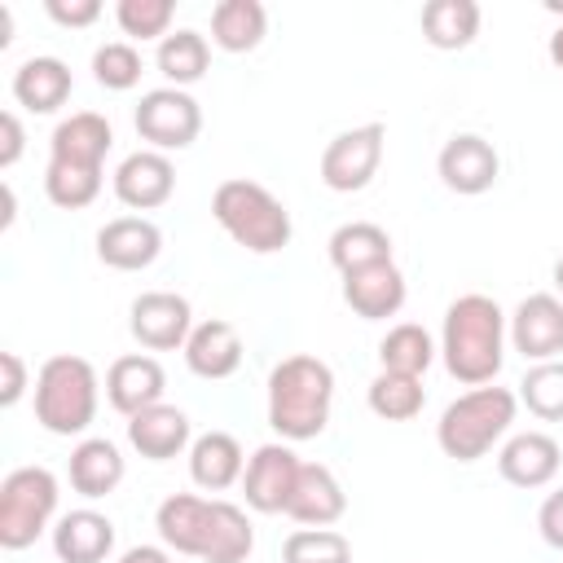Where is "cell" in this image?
Returning <instances> with one entry per match:
<instances>
[{
    "label": "cell",
    "mask_w": 563,
    "mask_h": 563,
    "mask_svg": "<svg viewBox=\"0 0 563 563\" xmlns=\"http://www.w3.org/2000/svg\"><path fill=\"white\" fill-rule=\"evenodd\" d=\"M559 466H563V449L545 431H519L497 453V471L515 488H545L559 475Z\"/></svg>",
    "instance_id": "d6986e66"
},
{
    "label": "cell",
    "mask_w": 563,
    "mask_h": 563,
    "mask_svg": "<svg viewBox=\"0 0 563 563\" xmlns=\"http://www.w3.org/2000/svg\"><path fill=\"white\" fill-rule=\"evenodd\" d=\"M515 409H519V396L510 387H497V383L471 387L444 405V413L435 422V444L453 462H479L510 431Z\"/></svg>",
    "instance_id": "8992f818"
},
{
    "label": "cell",
    "mask_w": 563,
    "mask_h": 563,
    "mask_svg": "<svg viewBox=\"0 0 563 563\" xmlns=\"http://www.w3.org/2000/svg\"><path fill=\"white\" fill-rule=\"evenodd\" d=\"M70 66L62 57H26L13 70V101L31 114H53L70 101Z\"/></svg>",
    "instance_id": "d4e9b609"
},
{
    "label": "cell",
    "mask_w": 563,
    "mask_h": 563,
    "mask_svg": "<svg viewBox=\"0 0 563 563\" xmlns=\"http://www.w3.org/2000/svg\"><path fill=\"white\" fill-rule=\"evenodd\" d=\"M282 563H352V541L334 528H295L282 541Z\"/></svg>",
    "instance_id": "836d02e7"
},
{
    "label": "cell",
    "mask_w": 563,
    "mask_h": 563,
    "mask_svg": "<svg viewBox=\"0 0 563 563\" xmlns=\"http://www.w3.org/2000/svg\"><path fill=\"white\" fill-rule=\"evenodd\" d=\"M92 79L110 92H128L141 84V53L128 40H110L92 53Z\"/></svg>",
    "instance_id": "d590c367"
},
{
    "label": "cell",
    "mask_w": 563,
    "mask_h": 563,
    "mask_svg": "<svg viewBox=\"0 0 563 563\" xmlns=\"http://www.w3.org/2000/svg\"><path fill=\"white\" fill-rule=\"evenodd\" d=\"M211 216L251 255H277V251L290 246V233H295L286 202L277 194H268L260 180H246V176H233V180L216 185Z\"/></svg>",
    "instance_id": "5b68a950"
},
{
    "label": "cell",
    "mask_w": 563,
    "mask_h": 563,
    "mask_svg": "<svg viewBox=\"0 0 563 563\" xmlns=\"http://www.w3.org/2000/svg\"><path fill=\"white\" fill-rule=\"evenodd\" d=\"M435 172L444 180V189L462 194V198H475V194H488L501 176V158L493 150V141H484L479 132H457L444 141L440 158H435Z\"/></svg>",
    "instance_id": "5bb4252c"
},
{
    "label": "cell",
    "mask_w": 563,
    "mask_h": 563,
    "mask_svg": "<svg viewBox=\"0 0 563 563\" xmlns=\"http://www.w3.org/2000/svg\"><path fill=\"white\" fill-rule=\"evenodd\" d=\"M97 400H101V383L97 369L84 356L57 352L40 365L35 374V422L48 435H84L97 418Z\"/></svg>",
    "instance_id": "52a82bcc"
},
{
    "label": "cell",
    "mask_w": 563,
    "mask_h": 563,
    "mask_svg": "<svg viewBox=\"0 0 563 563\" xmlns=\"http://www.w3.org/2000/svg\"><path fill=\"white\" fill-rule=\"evenodd\" d=\"M242 471H246V457L229 431H207L189 444V479L202 493H224V488L242 484Z\"/></svg>",
    "instance_id": "484cf974"
},
{
    "label": "cell",
    "mask_w": 563,
    "mask_h": 563,
    "mask_svg": "<svg viewBox=\"0 0 563 563\" xmlns=\"http://www.w3.org/2000/svg\"><path fill=\"white\" fill-rule=\"evenodd\" d=\"M22 150H26V132H22V119H18L13 110H4V114H0V167L9 172V167L22 158Z\"/></svg>",
    "instance_id": "ab89813d"
},
{
    "label": "cell",
    "mask_w": 563,
    "mask_h": 563,
    "mask_svg": "<svg viewBox=\"0 0 563 563\" xmlns=\"http://www.w3.org/2000/svg\"><path fill=\"white\" fill-rule=\"evenodd\" d=\"M158 541L172 554H189L202 563H246L255 550V528L242 506L198 493H172L154 510Z\"/></svg>",
    "instance_id": "6da1fadb"
},
{
    "label": "cell",
    "mask_w": 563,
    "mask_h": 563,
    "mask_svg": "<svg viewBox=\"0 0 563 563\" xmlns=\"http://www.w3.org/2000/svg\"><path fill=\"white\" fill-rule=\"evenodd\" d=\"M57 475L48 466H18L0 479V550L35 545L57 515Z\"/></svg>",
    "instance_id": "ba28073f"
},
{
    "label": "cell",
    "mask_w": 563,
    "mask_h": 563,
    "mask_svg": "<svg viewBox=\"0 0 563 563\" xmlns=\"http://www.w3.org/2000/svg\"><path fill=\"white\" fill-rule=\"evenodd\" d=\"M343 510H347V493L334 479V471L321 466V462H303L286 515L295 523H303V528H330V523L343 519Z\"/></svg>",
    "instance_id": "7402d4cb"
},
{
    "label": "cell",
    "mask_w": 563,
    "mask_h": 563,
    "mask_svg": "<svg viewBox=\"0 0 563 563\" xmlns=\"http://www.w3.org/2000/svg\"><path fill=\"white\" fill-rule=\"evenodd\" d=\"M172 18H176V4L172 0H119L114 4V22H119V31L128 35V44L132 40H167L172 35Z\"/></svg>",
    "instance_id": "e575fe53"
},
{
    "label": "cell",
    "mask_w": 563,
    "mask_h": 563,
    "mask_svg": "<svg viewBox=\"0 0 563 563\" xmlns=\"http://www.w3.org/2000/svg\"><path fill=\"white\" fill-rule=\"evenodd\" d=\"M519 405H528L532 418L541 422H563V356L559 361H537L519 378Z\"/></svg>",
    "instance_id": "d6a6232c"
},
{
    "label": "cell",
    "mask_w": 563,
    "mask_h": 563,
    "mask_svg": "<svg viewBox=\"0 0 563 563\" xmlns=\"http://www.w3.org/2000/svg\"><path fill=\"white\" fill-rule=\"evenodd\" d=\"M163 391H167V374L145 352H128L106 369V400L123 418H132V413H141L150 405H163Z\"/></svg>",
    "instance_id": "e0dca14e"
},
{
    "label": "cell",
    "mask_w": 563,
    "mask_h": 563,
    "mask_svg": "<svg viewBox=\"0 0 563 563\" xmlns=\"http://www.w3.org/2000/svg\"><path fill=\"white\" fill-rule=\"evenodd\" d=\"M550 277H554V295H559V299H563V255H559V260H554V273H550Z\"/></svg>",
    "instance_id": "ee69618b"
},
{
    "label": "cell",
    "mask_w": 563,
    "mask_h": 563,
    "mask_svg": "<svg viewBox=\"0 0 563 563\" xmlns=\"http://www.w3.org/2000/svg\"><path fill=\"white\" fill-rule=\"evenodd\" d=\"M9 31H13V13H9V9L0 4V48H9V40H13Z\"/></svg>",
    "instance_id": "7bdbcfd3"
},
{
    "label": "cell",
    "mask_w": 563,
    "mask_h": 563,
    "mask_svg": "<svg viewBox=\"0 0 563 563\" xmlns=\"http://www.w3.org/2000/svg\"><path fill=\"white\" fill-rule=\"evenodd\" d=\"M114 145V128L97 110H75L62 119L48 136V167H44V194L62 211H84L101 194V167Z\"/></svg>",
    "instance_id": "7a4b0ae2"
},
{
    "label": "cell",
    "mask_w": 563,
    "mask_h": 563,
    "mask_svg": "<svg viewBox=\"0 0 563 563\" xmlns=\"http://www.w3.org/2000/svg\"><path fill=\"white\" fill-rule=\"evenodd\" d=\"M180 352H185L189 374H198L207 383H220V378H233L238 365H242V334H238L233 321L211 317V321H198L189 330V343Z\"/></svg>",
    "instance_id": "ffe728a7"
},
{
    "label": "cell",
    "mask_w": 563,
    "mask_h": 563,
    "mask_svg": "<svg viewBox=\"0 0 563 563\" xmlns=\"http://www.w3.org/2000/svg\"><path fill=\"white\" fill-rule=\"evenodd\" d=\"M194 325H198L194 321V308L176 290H145L128 308V330L150 352H176V347H185Z\"/></svg>",
    "instance_id": "8fae6325"
},
{
    "label": "cell",
    "mask_w": 563,
    "mask_h": 563,
    "mask_svg": "<svg viewBox=\"0 0 563 563\" xmlns=\"http://www.w3.org/2000/svg\"><path fill=\"white\" fill-rule=\"evenodd\" d=\"M479 4L475 0H427L422 4V40L440 53H457L479 35Z\"/></svg>",
    "instance_id": "83f0119b"
},
{
    "label": "cell",
    "mask_w": 563,
    "mask_h": 563,
    "mask_svg": "<svg viewBox=\"0 0 563 563\" xmlns=\"http://www.w3.org/2000/svg\"><path fill=\"white\" fill-rule=\"evenodd\" d=\"M163 255V229L150 216H114L97 229V260L114 273H141Z\"/></svg>",
    "instance_id": "9a60e30c"
},
{
    "label": "cell",
    "mask_w": 563,
    "mask_h": 563,
    "mask_svg": "<svg viewBox=\"0 0 563 563\" xmlns=\"http://www.w3.org/2000/svg\"><path fill=\"white\" fill-rule=\"evenodd\" d=\"M550 62L563 70V22L554 26V35H550Z\"/></svg>",
    "instance_id": "b9f144b4"
},
{
    "label": "cell",
    "mask_w": 563,
    "mask_h": 563,
    "mask_svg": "<svg viewBox=\"0 0 563 563\" xmlns=\"http://www.w3.org/2000/svg\"><path fill=\"white\" fill-rule=\"evenodd\" d=\"M325 251H330V264H334L339 277H343V273H356V268H369V264L391 260V238H387V229L374 224V220H347V224H339V229L330 233Z\"/></svg>",
    "instance_id": "f1b7e54d"
},
{
    "label": "cell",
    "mask_w": 563,
    "mask_h": 563,
    "mask_svg": "<svg viewBox=\"0 0 563 563\" xmlns=\"http://www.w3.org/2000/svg\"><path fill=\"white\" fill-rule=\"evenodd\" d=\"M537 528H541V541H545L550 550H563V488H554V493L541 501Z\"/></svg>",
    "instance_id": "f35d334b"
},
{
    "label": "cell",
    "mask_w": 563,
    "mask_h": 563,
    "mask_svg": "<svg viewBox=\"0 0 563 563\" xmlns=\"http://www.w3.org/2000/svg\"><path fill=\"white\" fill-rule=\"evenodd\" d=\"M343 303L361 321H387L405 308V273L396 268V260L343 273Z\"/></svg>",
    "instance_id": "ac0fdd59"
},
{
    "label": "cell",
    "mask_w": 563,
    "mask_h": 563,
    "mask_svg": "<svg viewBox=\"0 0 563 563\" xmlns=\"http://www.w3.org/2000/svg\"><path fill=\"white\" fill-rule=\"evenodd\" d=\"M299 457L286 440L277 444H260L251 457H246V471H242V493H246V506L255 515H286L290 506V493H295V479H299Z\"/></svg>",
    "instance_id": "7c38bea8"
},
{
    "label": "cell",
    "mask_w": 563,
    "mask_h": 563,
    "mask_svg": "<svg viewBox=\"0 0 563 563\" xmlns=\"http://www.w3.org/2000/svg\"><path fill=\"white\" fill-rule=\"evenodd\" d=\"M268 35V9L260 0H220L211 9V44L224 53H251Z\"/></svg>",
    "instance_id": "4316f807"
},
{
    "label": "cell",
    "mask_w": 563,
    "mask_h": 563,
    "mask_svg": "<svg viewBox=\"0 0 563 563\" xmlns=\"http://www.w3.org/2000/svg\"><path fill=\"white\" fill-rule=\"evenodd\" d=\"M53 554L62 563H106L114 554V523H110V515H101L92 506L66 510L53 523Z\"/></svg>",
    "instance_id": "44dd1931"
},
{
    "label": "cell",
    "mask_w": 563,
    "mask_h": 563,
    "mask_svg": "<svg viewBox=\"0 0 563 563\" xmlns=\"http://www.w3.org/2000/svg\"><path fill=\"white\" fill-rule=\"evenodd\" d=\"M506 325L510 317L497 308V299L488 295H457L444 308V330H440V356L444 369L466 383V387H484L501 374L506 361Z\"/></svg>",
    "instance_id": "3957f363"
},
{
    "label": "cell",
    "mask_w": 563,
    "mask_h": 563,
    "mask_svg": "<svg viewBox=\"0 0 563 563\" xmlns=\"http://www.w3.org/2000/svg\"><path fill=\"white\" fill-rule=\"evenodd\" d=\"M26 391V361L18 352H0V409H13Z\"/></svg>",
    "instance_id": "74e56055"
},
{
    "label": "cell",
    "mask_w": 563,
    "mask_h": 563,
    "mask_svg": "<svg viewBox=\"0 0 563 563\" xmlns=\"http://www.w3.org/2000/svg\"><path fill=\"white\" fill-rule=\"evenodd\" d=\"M383 145H387V128L383 123H361L339 132L325 150H321V185L334 194H356L378 176L383 163Z\"/></svg>",
    "instance_id": "30bf717a"
},
{
    "label": "cell",
    "mask_w": 563,
    "mask_h": 563,
    "mask_svg": "<svg viewBox=\"0 0 563 563\" xmlns=\"http://www.w3.org/2000/svg\"><path fill=\"white\" fill-rule=\"evenodd\" d=\"M545 9H550V13H563V0H545Z\"/></svg>",
    "instance_id": "f6af8a7d"
},
{
    "label": "cell",
    "mask_w": 563,
    "mask_h": 563,
    "mask_svg": "<svg viewBox=\"0 0 563 563\" xmlns=\"http://www.w3.org/2000/svg\"><path fill=\"white\" fill-rule=\"evenodd\" d=\"M128 444L145 457V462H172L180 457L194 440H189V418L176 405H150L141 413L128 418Z\"/></svg>",
    "instance_id": "603a6c76"
},
{
    "label": "cell",
    "mask_w": 563,
    "mask_h": 563,
    "mask_svg": "<svg viewBox=\"0 0 563 563\" xmlns=\"http://www.w3.org/2000/svg\"><path fill=\"white\" fill-rule=\"evenodd\" d=\"M365 400H369V413H374V418H383V422H409V418L422 413L427 387H422V378H413V374L378 369L374 383H369V391H365Z\"/></svg>",
    "instance_id": "4dcf8cb0"
},
{
    "label": "cell",
    "mask_w": 563,
    "mask_h": 563,
    "mask_svg": "<svg viewBox=\"0 0 563 563\" xmlns=\"http://www.w3.org/2000/svg\"><path fill=\"white\" fill-rule=\"evenodd\" d=\"M154 66H158V75L167 79V88H185V92H189V84H198V79L207 75V66H211V44H207V35L180 26V31H172V35L158 44Z\"/></svg>",
    "instance_id": "f546056e"
},
{
    "label": "cell",
    "mask_w": 563,
    "mask_h": 563,
    "mask_svg": "<svg viewBox=\"0 0 563 563\" xmlns=\"http://www.w3.org/2000/svg\"><path fill=\"white\" fill-rule=\"evenodd\" d=\"M176 194V167L158 150H136L114 167V198L132 211H154Z\"/></svg>",
    "instance_id": "2e32d148"
},
{
    "label": "cell",
    "mask_w": 563,
    "mask_h": 563,
    "mask_svg": "<svg viewBox=\"0 0 563 563\" xmlns=\"http://www.w3.org/2000/svg\"><path fill=\"white\" fill-rule=\"evenodd\" d=\"M510 347L523 361H559L563 356V299L550 290H537L528 299H519V308L510 312Z\"/></svg>",
    "instance_id": "4fadbf2b"
},
{
    "label": "cell",
    "mask_w": 563,
    "mask_h": 563,
    "mask_svg": "<svg viewBox=\"0 0 563 563\" xmlns=\"http://www.w3.org/2000/svg\"><path fill=\"white\" fill-rule=\"evenodd\" d=\"M435 352H440V347L431 343V334H427L422 325H413V321H400V325H391V330L378 339V365L391 369V374H413V378H422V374L431 369Z\"/></svg>",
    "instance_id": "1f68e13d"
},
{
    "label": "cell",
    "mask_w": 563,
    "mask_h": 563,
    "mask_svg": "<svg viewBox=\"0 0 563 563\" xmlns=\"http://www.w3.org/2000/svg\"><path fill=\"white\" fill-rule=\"evenodd\" d=\"M132 123H136V136L145 141V150L172 154V150H189L198 141L202 106L185 88H150V92H141Z\"/></svg>",
    "instance_id": "9c48e42d"
},
{
    "label": "cell",
    "mask_w": 563,
    "mask_h": 563,
    "mask_svg": "<svg viewBox=\"0 0 563 563\" xmlns=\"http://www.w3.org/2000/svg\"><path fill=\"white\" fill-rule=\"evenodd\" d=\"M44 9L57 26H70V31H84L101 18V0H48Z\"/></svg>",
    "instance_id": "8d00e7d4"
},
{
    "label": "cell",
    "mask_w": 563,
    "mask_h": 563,
    "mask_svg": "<svg viewBox=\"0 0 563 563\" xmlns=\"http://www.w3.org/2000/svg\"><path fill=\"white\" fill-rule=\"evenodd\" d=\"M114 563H172V550L167 545H132Z\"/></svg>",
    "instance_id": "60d3db41"
},
{
    "label": "cell",
    "mask_w": 563,
    "mask_h": 563,
    "mask_svg": "<svg viewBox=\"0 0 563 563\" xmlns=\"http://www.w3.org/2000/svg\"><path fill=\"white\" fill-rule=\"evenodd\" d=\"M123 453L114 440L106 435H84L75 449H70V462H66V475H70V488L88 501L97 497H110L119 484H123Z\"/></svg>",
    "instance_id": "cb8c5ba5"
},
{
    "label": "cell",
    "mask_w": 563,
    "mask_h": 563,
    "mask_svg": "<svg viewBox=\"0 0 563 563\" xmlns=\"http://www.w3.org/2000/svg\"><path fill=\"white\" fill-rule=\"evenodd\" d=\"M330 405H334V369L312 356L295 352L273 365L268 374V427L286 440H317L330 427Z\"/></svg>",
    "instance_id": "277c9868"
}]
</instances>
